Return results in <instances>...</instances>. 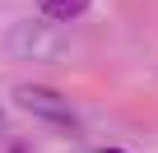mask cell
<instances>
[{
	"label": "cell",
	"instance_id": "obj_1",
	"mask_svg": "<svg viewBox=\"0 0 158 153\" xmlns=\"http://www.w3.org/2000/svg\"><path fill=\"white\" fill-rule=\"evenodd\" d=\"M14 107L28 111V116H37V121H47V125H60V130H74V125H79L74 102H70L65 93L47 88V84H19V88H14Z\"/></svg>",
	"mask_w": 158,
	"mask_h": 153
},
{
	"label": "cell",
	"instance_id": "obj_2",
	"mask_svg": "<svg viewBox=\"0 0 158 153\" xmlns=\"http://www.w3.org/2000/svg\"><path fill=\"white\" fill-rule=\"evenodd\" d=\"M10 56H19V60H65V42H60V33L51 28V19H23V23H14L10 28Z\"/></svg>",
	"mask_w": 158,
	"mask_h": 153
},
{
	"label": "cell",
	"instance_id": "obj_3",
	"mask_svg": "<svg viewBox=\"0 0 158 153\" xmlns=\"http://www.w3.org/2000/svg\"><path fill=\"white\" fill-rule=\"evenodd\" d=\"M89 5H93V0H37L42 19H51V23H70L79 14H89Z\"/></svg>",
	"mask_w": 158,
	"mask_h": 153
},
{
	"label": "cell",
	"instance_id": "obj_4",
	"mask_svg": "<svg viewBox=\"0 0 158 153\" xmlns=\"http://www.w3.org/2000/svg\"><path fill=\"white\" fill-rule=\"evenodd\" d=\"M98 153H126V148H98Z\"/></svg>",
	"mask_w": 158,
	"mask_h": 153
},
{
	"label": "cell",
	"instance_id": "obj_5",
	"mask_svg": "<svg viewBox=\"0 0 158 153\" xmlns=\"http://www.w3.org/2000/svg\"><path fill=\"white\" fill-rule=\"evenodd\" d=\"M0 130H5V111H0Z\"/></svg>",
	"mask_w": 158,
	"mask_h": 153
}]
</instances>
